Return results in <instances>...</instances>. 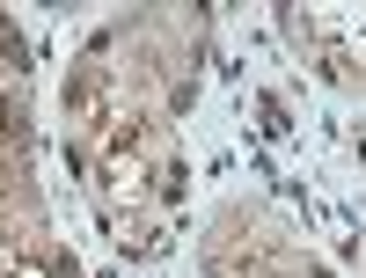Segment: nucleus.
<instances>
[{
	"instance_id": "1",
	"label": "nucleus",
	"mask_w": 366,
	"mask_h": 278,
	"mask_svg": "<svg viewBox=\"0 0 366 278\" xmlns=\"http://www.w3.org/2000/svg\"><path fill=\"white\" fill-rule=\"evenodd\" d=\"M8 278H44V271H37V264H15V271H8Z\"/></svg>"
},
{
	"instance_id": "2",
	"label": "nucleus",
	"mask_w": 366,
	"mask_h": 278,
	"mask_svg": "<svg viewBox=\"0 0 366 278\" xmlns=\"http://www.w3.org/2000/svg\"><path fill=\"white\" fill-rule=\"evenodd\" d=\"M8 271H15V264H8V249H0V278H8Z\"/></svg>"
},
{
	"instance_id": "3",
	"label": "nucleus",
	"mask_w": 366,
	"mask_h": 278,
	"mask_svg": "<svg viewBox=\"0 0 366 278\" xmlns=\"http://www.w3.org/2000/svg\"><path fill=\"white\" fill-rule=\"evenodd\" d=\"M0 125H8V103H0Z\"/></svg>"
}]
</instances>
